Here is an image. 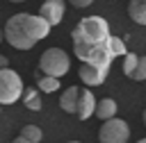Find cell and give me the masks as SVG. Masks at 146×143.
Here are the masks:
<instances>
[{"instance_id":"cell-13","label":"cell","mask_w":146,"mask_h":143,"mask_svg":"<svg viewBox=\"0 0 146 143\" xmlns=\"http://www.w3.org/2000/svg\"><path fill=\"white\" fill-rule=\"evenodd\" d=\"M128 16L137 25H146V0H130L128 5Z\"/></svg>"},{"instance_id":"cell-18","label":"cell","mask_w":146,"mask_h":143,"mask_svg":"<svg viewBox=\"0 0 146 143\" xmlns=\"http://www.w3.org/2000/svg\"><path fill=\"white\" fill-rule=\"evenodd\" d=\"M132 79H137V82H144L146 79V57H141L139 54V59H137V66H135V70H132V75H130Z\"/></svg>"},{"instance_id":"cell-22","label":"cell","mask_w":146,"mask_h":143,"mask_svg":"<svg viewBox=\"0 0 146 143\" xmlns=\"http://www.w3.org/2000/svg\"><path fill=\"white\" fill-rule=\"evenodd\" d=\"M141 120H144V125H146V109H144V113H141Z\"/></svg>"},{"instance_id":"cell-26","label":"cell","mask_w":146,"mask_h":143,"mask_svg":"<svg viewBox=\"0 0 146 143\" xmlns=\"http://www.w3.org/2000/svg\"><path fill=\"white\" fill-rule=\"evenodd\" d=\"M0 43H2V32H0Z\"/></svg>"},{"instance_id":"cell-5","label":"cell","mask_w":146,"mask_h":143,"mask_svg":"<svg viewBox=\"0 0 146 143\" xmlns=\"http://www.w3.org/2000/svg\"><path fill=\"white\" fill-rule=\"evenodd\" d=\"M23 79L16 70H11L9 66L7 68H0V104H14L21 100L23 95Z\"/></svg>"},{"instance_id":"cell-25","label":"cell","mask_w":146,"mask_h":143,"mask_svg":"<svg viewBox=\"0 0 146 143\" xmlns=\"http://www.w3.org/2000/svg\"><path fill=\"white\" fill-rule=\"evenodd\" d=\"M9 2H25V0H9Z\"/></svg>"},{"instance_id":"cell-16","label":"cell","mask_w":146,"mask_h":143,"mask_svg":"<svg viewBox=\"0 0 146 143\" xmlns=\"http://www.w3.org/2000/svg\"><path fill=\"white\" fill-rule=\"evenodd\" d=\"M21 136H25V138L32 141V143H39V141L43 138V132H41V127H36V125H25V127L21 129Z\"/></svg>"},{"instance_id":"cell-8","label":"cell","mask_w":146,"mask_h":143,"mask_svg":"<svg viewBox=\"0 0 146 143\" xmlns=\"http://www.w3.org/2000/svg\"><path fill=\"white\" fill-rule=\"evenodd\" d=\"M96 111V100H94V93L89 89H80V95H78V104H75V116L80 120H87L91 118Z\"/></svg>"},{"instance_id":"cell-6","label":"cell","mask_w":146,"mask_h":143,"mask_svg":"<svg viewBox=\"0 0 146 143\" xmlns=\"http://www.w3.org/2000/svg\"><path fill=\"white\" fill-rule=\"evenodd\" d=\"M128 136H130L128 123L121 120V118H116V116L103 120V125L98 129V141L100 143H125Z\"/></svg>"},{"instance_id":"cell-20","label":"cell","mask_w":146,"mask_h":143,"mask_svg":"<svg viewBox=\"0 0 146 143\" xmlns=\"http://www.w3.org/2000/svg\"><path fill=\"white\" fill-rule=\"evenodd\" d=\"M11 143H32V141H27V138H25V136H16V138H14V141H11Z\"/></svg>"},{"instance_id":"cell-1","label":"cell","mask_w":146,"mask_h":143,"mask_svg":"<svg viewBox=\"0 0 146 143\" xmlns=\"http://www.w3.org/2000/svg\"><path fill=\"white\" fill-rule=\"evenodd\" d=\"M50 32V23L39 14H14L11 18H7L5 23V39L11 48L16 50H30L34 48L41 39H46Z\"/></svg>"},{"instance_id":"cell-12","label":"cell","mask_w":146,"mask_h":143,"mask_svg":"<svg viewBox=\"0 0 146 143\" xmlns=\"http://www.w3.org/2000/svg\"><path fill=\"white\" fill-rule=\"evenodd\" d=\"M23 104L30 109V111H41V98H39V89L36 86H30V89H23V95H21Z\"/></svg>"},{"instance_id":"cell-9","label":"cell","mask_w":146,"mask_h":143,"mask_svg":"<svg viewBox=\"0 0 146 143\" xmlns=\"http://www.w3.org/2000/svg\"><path fill=\"white\" fill-rule=\"evenodd\" d=\"M105 77H107L105 68H98V66H91V64H82L80 66V79L87 86H98V84L105 82Z\"/></svg>"},{"instance_id":"cell-7","label":"cell","mask_w":146,"mask_h":143,"mask_svg":"<svg viewBox=\"0 0 146 143\" xmlns=\"http://www.w3.org/2000/svg\"><path fill=\"white\" fill-rule=\"evenodd\" d=\"M64 11H66V2L64 0H43L41 2V9H39V14L50 23V27L62 23Z\"/></svg>"},{"instance_id":"cell-24","label":"cell","mask_w":146,"mask_h":143,"mask_svg":"<svg viewBox=\"0 0 146 143\" xmlns=\"http://www.w3.org/2000/svg\"><path fill=\"white\" fill-rule=\"evenodd\" d=\"M66 143H82V141H66Z\"/></svg>"},{"instance_id":"cell-14","label":"cell","mask_w":146,"mask_h":143,"mask_svg":"<svg viewBox=\"0 0 146 143\" xmlns=\"http://www.w3.org/2000/svg\"><path fill=\"white\" fill-rule=\"evenodd\" d=\"M36 89L39 91H43V93H55V91H59V77H52V75H36Z\"/></svg>"},{"instance_id":"cell-4","label":"cell","mask_w":146,"mask_h":143,"mask_svg":"<svg viewBox=\"0 0 146 143\" xmlns=\"http://www.w3.org/2000/svg\"><path fill=\"white\" fill-rule=\"evenodd\" d=\"M68 68H71V57L62 48H48V50H43L36 70H41V75L64 77L68 73Z\"/></svg>"},{"instance_id":"cell-21","label":"cell","mask_w":146,"mask_h":143,"mask_svg":"<svg viewBox=\"0 0 146 143\" xmlns=\"http://www.w3.org/2000/svg\"><path fill=\"white\" fill-rule=\"evenodd\" d=\"M7 66H9V61H7V57H2V54H0V68H7Z\"/></svg>"},{"instance_id":"cell-23","label":"cell","mask_w":146,"mask_h":143,"mask_svg":"<svg viewBox=\"0 0 146 143\" xmlns=\"http://www.w3.org/2000/svg\"><path fill=\"white\" fill-rule=\"evenodd\" d=\"M137 143H146V138H139V141H137Z\"/></svg>"},{"instance_id":"cell-11","label":"cell","mask_w":146,"mask_h":143,"mask_svg":"<svg viewBox=\"0 0 146 143\" xmlns=\"http://www.w3.org/2000/svg\"><path fill=\"white\" fill-rule=\"evenodd\" d=\"M116 102L112 100V98H103V100H98L96 102V118H100V120H107V118H114L116 116Z\"/></svg>"},{"instance_id":"cell-2","label":"cell","mask_w":146,"mask_h":143,"mask_svg":"<svg viewBox=\"0 0 146 143\" xmlns=\"http://www.w3.org/2000/svg\"><path fill=\"white\" fill-rule=\"evenodd\" d=\"M71 36H73V43H84V45L103 43L110 36V25L103 16H84L80 18Z\"/></svg>"},{"instance_id":"cell-27","label":"cell","mask_w":146,"mask_h":143,"mask_svg":"<svg viewBox=\"0 0 146 143\" xmlns=\"http://www.w3.org/2000/svg\"><path fill=\"white\" fill-rule=\"evenodd\" d=\"M0 109H2V104H0Z\"/></svg>"},{"instance_id":"cell-19","label":"cell","mask_w":146,"mask_h":143,"mask_svg":"<svg viewBox=\"0 0 146 143\" xmlns=\"http://www.w3.org/2000/svg\"><path fill=\"white\" fill-rule=\"evenodd\" d=\"M68 2H71L73 7H78V9H84V7H89L94 0H68Z\"/></svg>"},{"instance_id":"cell-15","label":"cell","mask_w":146,"mask_h":143,"mask_svg":"<svg viewBox=\"0 0 146 143\" xmlns=\"http://www.w3.org/2000/svg\"><path fill=\"white\" fill-rule=\"evenodd\" d=\"M107 50L112 57H123L128 50H125V41L119 39V36H107Z\"/></svg>"},{"instance_id":"cell-3","label":"cell","mask_w":146,"mask_h":143,"mask_svg":"<svg viewBox=\"0 0 146 143\" xmlns=\"http://www.w3.org/2000/svg\"><path fill=\"white\" fill-rule=\"evenodd\" d=\"M73 52L82 64H91V66H98V68H105V70H110L112 59H114L107 50V39L103 43H94V45L73 43Z\"/></svg>"},{"instance_id":"cell-17","label":"cell","mask_w":146,"mask_h":143,"mask_svg":"<svg viewBox=\"0 0 146 143\" xmlns=\"http://www.w3.org/2000/svg\"><path fill=\"white\" fill-rule=\"evenodd\" d=\"M137 59H139V54H135V52H125L123 54V73L130 77L132 75V70H135V66H137Z\"/></svg>"},{"instance_id":"cell-10","label":"cell","mask_w":146,"mask_h":143,"mask_svg":"<svg viewBox=\"0 0 146 143\" xmlns=\"http://www.w3.org/2000/svg\"><path fill=\"white\" fill-rule=\"evenodd\" d=\"M78 95H80V89H78V86H68V89L59 95V107H62L66 113H75Z\"/></svg>"}]
</instances>
